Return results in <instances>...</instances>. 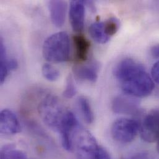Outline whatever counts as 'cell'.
<instances>
[{"instance_id": "obj_1", "label": "cell", "mask_w": 159, "mask_h": 159, "mask_svg": "<svg viewBox=\"0 0 159 159\" xmlns=\"http://www.w3.org/2000/svg\"><path fill=\"white\" fill-rule=\"evenodd\" d=\"M114 75L123 92L132 97H145L154 90V84L144 67L131 59L120 61L114 70Z\"/></svg>"}, {"instance_id": "obj_2", "label": "cell", "mask_w": 159, "mask_h": 159, "mask_svg": "<svg viewBox=\"0 0 159 159\" xmlns=\"http://www.w3.org/2000/svg\"><path fill=\"white\" fill-rule=\"evenodd\" d=\"M44 58L53 63H62L69 60L71 53V43L68 34L59 32L48 37L43 45Z\"/></svg>"}, {"instance_id": "obj_3", "label": "cell", "mask_w": 159, "mask_h": 159, "mask_svg": "<svg viewBox=\"0 0 159 159\" xmlns=\"http://www.w3.org/2000/svg\"><path fill=\"white\" fill-rule=\"evenodd\" d=\"M38 111L40 118L49 128L59 131L68 110L65 108L57 97L48 95L40 102Z\"/></svg>"}, {"instance_id": "obj_4", "label": "cell", "mask_w": 159, "mask_h": 159, "mask_svg": "<svg viewBox=\"0 0 159 159\" xmlns=\"http://www.w3.org/2000/svg\"><path fill=\"white\" fill-rule=\"evenodd\" d=\"M73 149L75 148L77 159H98L100 146L95 138L87 130L80 126L72 134Z\"/></svg>"}, {"instance_id": "obj_5", "label": "cell", "mask_w": 159, "mask_h": 159, "mask_svg": "<svg viewBox=\"0 0 159 159\" xmlns=\"http://www.w3.org/2000/svg\"><path fill=\"white\" fill-rule=\"evenodd\" d=\"M139 129L140 126L136 121L128 118H120L113 123L111 133L115 141L126 144L135 139Z\"/></svg>"}, {"instance_id": "obj_6", "label": "cell", "mask_w": 159, "mask_h": 159, "mask_svg": "<svg viewBox=\"0 0 159 159\" xmlns=\"http://www.w3.org/2000/svg\"><path fill=\"white\" fill-rule=\"evenodd\" d=\"M142 139L154 143L159 138V109L153 110L144 118L139 129Z\"/></svg>"}, {"instance_id": "obj_7", "label": "cell", "mask_w": 159, "mask_h": 159, "mask_svg": "<svg viewBox=\"0 0 159 159\" xmlns=\"http://www.w3.org/2000/svg\"><path fill=\"white\" fill-rule=\"evenodd\" d=\"M78 125L79 123L76 116L71 111L68 110L59 129L61 137L62 146L68 151H72L73 149L72 134Z\"/></svg>"}, {"instance_id": "obj_8", "label": "cell", "mask_w": 159, "mask_h": 159, "mask_svg": "<svg viewBox=\"0 0 159 159\" xmlns=\"http://www.w3.org/2000/svg\"><path fill=\"white\" fill-rule=\"evenodd\" d=\"M0 131L6 135H13L20 131V125L17 116L8 109L2 110L0 113Z\"/></svg>"}, {"instance_id": "obj_9", "label": "cell", "mask_w": 159, "mask_h": 159, "mask_svg": "<svg viewBox=\"0 0 159 159\" xmlns=\"http://www.w3.org/2000/svg\"><path fill=\"white\" fill-rule=\"evenodd\" d=\"M138 102L132 96H118L114 98L112 103L113 111L120 114L132 115L136 113L138 110Z\"/></svg>"}, {"instance_id": "obj_10", "label": "cell", "mask_w": 159, "mask_h": 159, "mask_svg": "<svg viewBox=\"0 0 159 159\" xmlns=\"http://www.w3.org/2000/svg\"><path fill=\"white\" fill-rule=\"evenodd\" d=\"M85 2L73 1L70 3V20L72 29L75 32H80L84 27L85 19Z\"/></svg>"}, {"instance_id": "obj_11", "label": "cell", "mask_w": 159, "mask_h": 159, "mask_svg": "<svg viewBox=\"0 0 159 159\" xmlns=\"http://www.w3.org/2000/svg\"><path fill=\"white\" fill-rule=\"evenodd\" d=\"M50 18L53 24L57 27L63 25L67 11V4L63 1H50L48 2Z\"/></svg>"}, {"instance_id": "obj_12", "label": "cell", "mask_w": 159, "mask_h": 159, "mask_svg": "<svg viewBox=\"0 0 159 159\" xmlns=\"http://www.w3.org/2000/svg\"><path fill=\"white\" fill-rule=\"evenodd\" d=\"M17 63L15 60L9 59L6 55V50L3 40L0 42V83L2 84L11 71L17 68Z\"/></svg>"}, {"instance_id": "obj_13", "label": "cell", "mask_w": 159, "mask_h": 159, "mask_svg": "<svg viewBox=\"0 0 159 159\" xmlns=\"http://www.w3.org/2000/svg\"><path fill=\"white\" fill-rule=\"evenodd\" d=\"M98 68L95 65H79L73 68V73L80 80L95 82L98 78Z\"/></svg>"}, {"instance_id": "obj_14", "label": "cell", "mask_w": 159, "mask_h": 159, "mask_svg": "<svg viewBox=\"0 0 159 159\" xmlns=\"http://www.w3.org/2000/svg\"><path fill=\"white\" fill-rule=\"evenodd\" d=\"M73 40L77 60L80 61H85L87 59L90 50V43L89 41L81 34L76 35L73 38Z\"/></svg>"}, {"instance_id": "obj_15", "label": "cell", "mask_w": 159, "mask_h": 159, "mask_svg": "<svg viewBox=\"0 0 159 159\" xmlns=\"http://www.w3.org/2000/svg\"><path fill=\"white\" fill-rule=\"evenodd\" d=\"M89 33L92 39L98 43L104 44L110 39L106 33L103 22L97 21L92 24L89 27Z\"/></svg>"}, {"instance_id": "obj_16", "label": "cell", "mask_w": 159, "mask_h": 159, "mask_svg": "<svg viewBox=\"0 0 159 159\" xmlns=\"http://www.w3.org/2000/svg\"><path fill=\"white\" fill-rule=\"evenodd\" d=\"M78 106L84 120L87 124H92L94 121V115L89 101L85 97H80L78 100Z\"/></svg>"}, {"instance_id": "obj_17", "label": "cell", "mask_w": 159, "mask_h": 159, "mask_svg": "<svg viewBox=\"0 0 159 159\" xmlns=\"http://www.w3.org/2000/svg\"><path fill=\"white\" fill-rule=\"evenodd\" d=\"M42 75L46 80L49 81H55L60 77L59 71L50 64H45L42 68Z\"/></svg>"}, {"instance_id": "obj_18", "label": "cell", "mask_w": 159, "mask_h": 159, "mask_svg": "<svg viewBox=\"0 0 159 159\" xmlns=\"http://www.w3.org/2000/svg\"><path fill=\"white\" fill-rule=\"evenodd\" d=\"M104 26L107 35L111 38L118 30L120 28V21L116 17H110L104 21Z\"/></svg>"}, {"instance_id": "obj_19", "label": "cell", "mask_w": 159, "mask_h": 159, "mask_svg": "<svg viewBox=\"0 0 159 159\" xmlns=\"http://www.w3.org/2000/svg\"><path fill=\"white\" fill-rule=\"evenodd\" d=\"M76 93V88L72 76H69L66 82V87L63 92V96L66 98H73Z\"/></svg>"}, {"instance_id": "obj_20", "label": "cell", "mask_w": 159, "mask_h": 159, "mask_svg": "<svg viewBox=\"0 0 159 159\" xmlns=\"http://www.w3.org/2000/svg\"><path fill=\"white\" fill-rule=\"evenodd\" d=\"M151 74L153 80L159 84V61L156 63L152 66Z\"/></svg>"}, {"instance_id": "obj_21", "label": "cell", "mask_w": 159, "mask_h": 159, "mask_svg": "<svg viewBox=\"0 0 159 159\" xmlns=\"http://www.w3.org/2000/svg\"><path fill=\"white\" fill-rule=\"evenodd\" d=\"M123 159H149V154L146 152H141L136 153L133 156Z\"/></svg>"}, {"instance_id": "obj_22", "label": "cell", "mask_w": 159, "mask_h": 159, "mask_svg": "<svg viewBox=\"0 0 159 159\" xmlns=\"http://www.w3.org/2000/svg\"><path fill=\"white\" fill-rule=\"evenodd\" d=\"M98 159H111L108 152L102 147H100L98 153Z\"/></svg>"}, {"instance_id": "obj_23", "label": "cell", "mask_w": 159, "mask_h": 159, "mask_svg": "<svg viewBox=\"0 0 159 159\" xmlns=\"http://www.w3.org/2000/svg\"><path fill=\"white\" fill-rule=\"evenodd\" d=\"M151 53L154 58H159V44L154 46L151 50Z\"/></svg>"}, {"instance_id": "obj_24", "label": "cell", "mask_w": 159, "mask_h": 159, "mask_svg": "<svg viewBox=\"0 0 159 159\" xmlns=\"http://www.w3.org/2000/svg\"><path fill=\"white\" fill-rule=\"evenodd\" d=\"M157 141V151L159 153V138L158 139V140Z\"/></svg>"}]
</instances>
